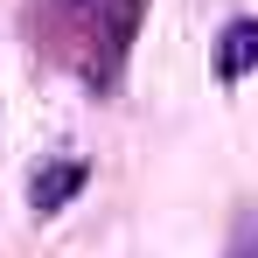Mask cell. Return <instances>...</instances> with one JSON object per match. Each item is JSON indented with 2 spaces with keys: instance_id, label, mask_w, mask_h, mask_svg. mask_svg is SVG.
Returning a JSON list of instances; mask_svg holds the SVG:
<instances>
[{
  "instance_id": "obj_2",
  "label": "cell",
  "mask_w": 258,
  "mask_h": 258,
  "mask_svg": "<svg viewBox=\"0 0 258 258\" xmlns=\"http://www.w3.org/2000/svg\"><path fill=\"white\" fill-rule=\"evenodd\" d=\"M84 161H49V168H35V181H28V203H35V216H56L77 188H84Z\"/></svg>"
},
{
  "instance_id": "obj_1",
  "label": "cell",
  "mask_w": 258,
  "mask_h": 258,
  "mask_svg": "<svg viewBox=\"0 0 258 258\" xmlns=\"http://www.w3.org/2000/svg\"><path fill=\"white\" fill-rule=\"evenodd\" d=\"M251 70H258V14H237L223 28V42H216V77L223 84H244Z\"/></svg>"
}]
</instances>
